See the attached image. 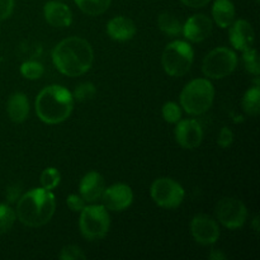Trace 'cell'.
<instances>
[{"label": "cell", "mask_w": 260, "mask_h": 260, "mask_svg": "<svg viewBox=\"0 0 260 260\" xmlns=\"http://www.w3.org/2000/svg\"><path fill=\"white\" fill-rule=\"evenodd\" d=\"M150 194H151L152 201L159 207L173 210V208L179 207L183 203L185 197V190L177 180L162 177L157 178L152 183L151 188H150Z\"/></svg>", "instance_id": "cell-8"}, {"label": "cell", "mask_w": 260, "mask_h": 260, "mask_svg": "<svg viewBox=\"0 0 260 260\" xmlns=\"http://www.w3.org/2000/svg\"><path fill=\"white\" fill-rule=\"evenodd\" d=\"M157 25L162 33L170 37H177L182 33V22L172 13H161L157 17Z\"/></svg>", "instance_id": "cell-21"}, {"label": "cell", "mask_w": 260, "mask_h": 260, "mask_svg": "<svg viewBox=\"0 0 260 260\" xmlns=\"http://www.w3.org/2000/svg\"><path fill=\"white\" fill-rule=\"evenodd\" d=\"M211 0H182V3L190 8H203L210 3Z\"/></svg>", "instance_id": "cell-34"}, {"label": "cell", "mask_w": 260, "mask_h": 260, "mask_svg": "<svg viewBox=\"0 0 260 260\" xmlns=\"http://www.w3.org/2000/svg\"><path fill=\"white\" fill-rule=\"evenodd\" d=\"M15 220H17L15 211L9 205L0 203V235L9 233L14 226Z\"/></svg>", "instance_id": "cell-23"}, {"label": "cell", "mask_w": 260, "mask_h": 260, "mask_svg": "<svg viewBox=\"0 0 260 260\" xmlns=\"http://www.w3.org/2000/svg\"><path fill=\"white\" fill-rule=\"evenodd\" d=\"M66 205L73 212H81L86 206V202L80 194H70L66 198Z\"/></svg>", "instance_id": "cell-30"}, {"label": "cell", "mask_w": 260, "mask_h": 260, "mask_svg": "<svg viewBox=\"0 0 260 260\" xmlns=\"http://www.w3.org/2000/svg\"><path fill=\"white\" fill-rule=\"evenodd\" d=\"M241 106H243L244 112H245L248 116H258L260 112V85L259 81H256V84L251 88H249L245 91L243 96V101H241Z\"/></svg>", "instance_id": "cell-20"}, {"label": "cell", "mask_w": 260, "mask_h": 260, "mask_svg": "<svg viewBox=\"0 0 260 260\" xmlns=\"http://www.w3.org/2000/svg\"><path fill=\"white\" fill-rule=\"evenodd\" d=\"M234 142V132L231 131V128L229 127H222V129L220 131V135H218L217 144L220 145L221 147L226 149V147L231 146Z\"/></svg>", "instance_id": "cell-31"}, {"label": "cell", "mask_w": 260, "mask_h": 260, "mask_svg": "<svg viewBox=\"0 0 260 260\" xmlns=\"http://www.w3.org/2000/svg\"><path fill=\"white\" fill-rule=\"evenodd\" d=\"M175 126V141L187 150H193L200 146L203 141V128L196 119H180Z\"/></svg>", "instance_id": "cell-12"}, {"label": "cell", "mask_w": 260, "mask_h": 260, "mask_svg": "<svg viewBox=\"0 0 260 260\" xmlns=\"http://www.w3.org/2000/svg\"><path fill=\"white\" fill-rule=\"evenodd\" d=\"M94 61L91 45L81 37H68L52 50V62L61 74L70 78L81 76L90 70Z\"/></svg>", "instance_id": "cell-1"}, {"label": "cell", "mask_w": 260, "mask_h": 260, "mask_svg": "<svg viewBox=\"0 0 260 260\" xmlns=\"http://www.w3.org/2000/svg\"><path fill=\"white\" fill-rule=\"evenodd\" d=\"M162 117L168 123H177L182 119V109L175 102H167L161 108Z\"/></svg>", "instance_id": "cell-28"}, {"label": "cell", "mask_w": 260, "mask_h": 260, "mask_svg": "<svg viewBox=\"0 0 260 260\" xmlns=\"http://www.w3.org/2000/svg\"><path fill=\"white\" fill-rule=\"evenodd\" d=\"M20 187L19 185H12L7 189V200L8 202L13 203L20 198Z\"/></svg>", "instance_id": "cell-33"}, {"label": "cell", "mask_w": 260, "mask_h": 260, "mask_svg": "<svg viewBox=\"0 0 260 260\" xmlns=\"http://www.w3.org/2000/svg\"><path fill=\"white\" fill-rule=\"evenodd\" d=\"M238 55L231 48L217 47L207 53L202 62L206 78L218 80L233 74L238 66Z\"/></svg>", "instance_id": "cell-7"}, {"label": "cell", "mask_w": 260, "mask_h": 260, "mask_svg": "<svg viewBox=\"0 0 260 260\" xmlns=\"http://www.w3.org/2000/svg\"><path fill=\"white\" fill-rule=\"evenodd\" d=\"M190 234L201 245H213L220 238V226L211 216L196 215L190 222Z\"/></svg>", "instance_id": "cell-10"}, {"label": "cell", "mask_w": 260, "mask_h": 260, "mask_svg": "<svg viewBox=\"0 0 260 260\" xmlns=\"http://www.w3.org/2000/svg\"><path fill=\"white\" fill-rule=\"evenodd\" d=\"M229 28V41L235 50L243 52L253 47L255 42V33L250 23L244 19L234 20Z\"/></svg>", "instance_id": "cell-14"}, {"label": "cell", "mask_w": 260, "mask_h": 260, "mask_svg": "<svg viewBox=\"0 0 260 260\" xmlns=\"http://www.w3.org/2000/svg\"><path fill=\"white\" fill-rule=\"evenodd\" d=\"M213 23L206 14H194L183 24L182 33L189 42L200 43L207 40L212 33Z\"/></svg>", "instance_id": "cell-13"}, {"label": "cell", "mask_w": 260, "mask_h": 260, "mask_svg": "<svg viewBox=\"0 0 260 260\" xmlns=\"http://www.w3.org/2000/svg\"><path fill=\"white\" fill-rule=\"evenodd\" d=\"M14 10V0H0V22L8 19Z\"/></svg>", "instance_id": "cell-32"}, {"label": "cell", "mask_w": 260, "mask_h": 260, "mask_svg": "<svg viewBox=\"0 0 260 260\" xmlns=\"http://www.w3.org/2000/svg\"><path fill=\"white\" fill-rule=\"evenodd\" d=\"M73 93L62 85H48L36 98V113L47 124H58L70 117L74 109Z\"/></svg>", "instance_id": "cell-3"}, {"label": "cell", "mask_w": 260, "mask_h": 260, "mask_svg": "<svg viewBox=\"0 0 260 260\" xmlns=\"http://www.w3.org/2000/svg\"><path fill=\"white\" fill-rule=\"evenodd\" d=\"M56 211V198L52 190L35 188L20 196L17 203L18 220L28 228H41L51 221Z\"/></svg>", "instance_id": "cell-2"}, {"label": "cell", "mask_w": 260, "mask_h": 260, "mask_svg": "<svg viewBox=\"0 0 260 260\" xmlns=\"http://www.w3.org/2000/svg\"><path fill=\"white\" fill-rule=\"evenodd\" d=\"M101 200L103 201V206L108 211L122 212L134 202V192L129 185L124 183H116L109 185L108 188H104Z\"/></svg>", "instance_id": "cell-11"}, {"label": "cell", "mask_w": 260, "mask_h": 260, "mask_svg": "<svg viewBox=\"0 0 260 260\" xmlns=\"http://www.w3.org/2000/svg\"><path fill=\"white\" fill-rule=\"evenodd\" d=\"M258 216H255V217H254V228H255V231L256 233H258L259 231V226H258Z\"/></svg>", "instance_id": "cell-36"}, {"label": "cell", "mask_w": 260, "mask_h": 260, "mask_svg": "<svg viewBox=\"0 0 260 260\" xmlns=\"http://www.w3.org/2000/svg\"><path fill=\"white\" fill-rule=\"evenodd\" d=\"M216 217L222 226L230 230L243 228L248 218V210L243 201L225 197L216 205Z\"/></svg>", "instance_id": "cell-9"}, {"label": "cell", "mask_w": 260, "mask_h": 260, "mask_svg": "<svg viewBox=\"0 0 260 260\" xmlns=\"http://www.w3.org/2000/svg\"><path fill=\"white\" fill-rule=\"evenodd\" d=\"M41 187L45 189L53 190L55 188L58 187L61 182V174L56 168H47L42 172L40 178Z\"/></svg>", "instance_id": "cell-25"}, {"label": "cell", "mask_w": 260, "mask_h": 260, "mask_svg": "<svg viewBox=\"0 0 260 260\" xmlns=\"http://www.w3.org/2000/svg\"><path fill=\"white\" fill-rule=\"evenodd\" d=\"M180 108L190 116H201L212 107L215 88L210 79L198 78L189 81L180 93Z\"/></svg>", "instance_id": "cell-4"}, {"label": "cell", "mask_w": 260, "mask_h": 260, "mask_svg": "<svg viewBox=\"0 0 260 260\" xmlns=\"http://www.w3.org/2000/svg\"><path fill=\"white\" fill-rule=\"evenodd\" d=\"M243 62L245 66V70L249 74L254 76H259L260 74V65H259V57L258 52L255 48H249V50L243 51Z\"/></svg>", "instance_id": "cell-26"}, {"label": "cell", "mask_w": 260, "mask_h": 260, "mask_svg": "<svg viewBox=\"0 0 260 260\" xmlns=\"http://www.w3.org/2000/svg\"><path fill=\"white\" fill-rule=\"evenodd\" d=\"M79 9L88 15L103 14L111 5L112 0H74Z\"/></svg>", "instance_id": "cell-22"}, {"label": "cell", "mask_w": 260, "mask_h": 260, "mask_svg": "<svg viewBox=\"0 0 260 260\" xmlns=\"http://www.w3.org/2000/svg\"><path fill=\"white\" fill-rule=\"evenodd\" d=\"M194 61V51L185 41H173L168 43L161 56V63L165 73L173 78L185 75Z\"/></svg>", "instance_id": "cell-5"}, {"label": "cell", "mask_w": 260, "mask_h": 260, "mask_svg": "<svg viewBox=\"0 0 260 260\" xmlns=\"http://www.w3.org/2000/svg\"><path fill=\"white\" fill-rule=\"evenodd\" d=\"M136 25L129 18L118 15L107 23V33L113 41L126 42L132 40L136 35Z\"/></svg>", "instance_id": "cell-17"}, {"label": "cell", "mask_w": 260, "mask_h": 260, "mask_svg": "<svg viewBox=\"0 0 260 260\" xmlns=\"http://www.w3.org/2000/svg\"><path fill=\"white\" fill-rule=\"evenodd\" d=\"M210 259L212 260H225L226 255L221 250H212L210 254Z\"/></svg>", "instance_id": "cell-35"}, {"label": "cell", "mask_w": 260, "mask_h": 260, "mask_svg": "<svg viewBox=\"0 0 260 260\" xmlns=\"http://www.w3.org/2000/svg\"><path fill=\"white\" fill-rule=\"evenodd\" d=\"M43 17L46 22L56 28H65L73 23L71 9L58 0L47 2L43 7Z\"/></svg>", "instance_id": "cell-16"}, {"label": "cell", "mask_w": 260, "mask_h": 260, "mask_svg": "<svg viewBox=\"0 0 260 260\" xmlns=\"http://www.w3.org/2000/svg\"><path fill=\"white\" fill-rule=\"evenodd\" d=\"M236 17L235 5L231 0H215L212 5L213 22L220 28H229Z\"/></svg>", "instance_id": "cell-19"}, {"label": "cell", "mask_w": 260, "mask_h": 260, "mask_svg": "<svg viewBox=\"0 0 260 260\" xmlns=\"http://www.w3.org/2000/svg\"><path fill=\"white\" fill-rule=\"evenodd\" d=\"M96 94V88L93 83H81L75 88L73 93L74 101L78 102H88L94 98Z\"/></svg>", "instance_id": "cell-27"}, {"label": "cell", "mask_w": 260, "mask_h": 260, "mask_svg": "<svg viewBox=\"0 0 260 260\" xmlns=\"http://www.w3.org/2000/svg\"><path fill=\"white\" fill-rule=\"evenodd\" d=\"M106 188V182L101 173L88 172L79 183V193L86 203H94L101 200L103 190Z\"/></svg>", "instance_id": "cell-15"}, {"label": "cell", "mask_w": 260, "mask_h": 260, "mask_svg": "<svg viewBox=\"0 0 260 260\" xmlns=\"http://www.w3.org/2000/svg\"><path fill=\"white\" fill-rule=\"evenodd\" d=\"M86 255L79 246L76 245H66L61 249L58 254V259L61 260H84Z\"/></svg>", "instance_id": "cell-29"}, {"label": "cell", "mask_w": 260, "mask_h": 260, "mask_svg": "<svg viewBox=\"0 0 260 260\" xmlns=\"http://www.w3.org/2000/svg\"><path fill=\"white\" fill-rule=\"evenodd\" d=\"M20 74H22L23 78L28 79V80H37L45 73V68L41 62L38 61H24V62L20 65Z\"/></svg>", "instance_id": "cell-24"}, {"label": "cell", "mask_w": 260, "mask_h": 260, "mask_svg": "<svg viewBox=\"0 0 260 260\" xmlns=\"http://www.w3.org/2000/svg\"><path fill=\"white\" fill-rule=\"evenodd\" d=\"M80 233L86 240L96 241L103 239L111 228L108 210L103 205L85 206L79 218Z\"/></svg>", "instance_id": "cell-6"}, {"label": "cell", "mask_w": 260, "mask_h": 260, "mask_svg": "<svg viewBox=\"0 0 260 260\" xmlns=\"http://www.w3.org/2000/svg\"><path fill=\"white\" fill-rule=\"evenodd\" d=\"M7 112L10 121L14 123H22L29 114V101L23 93H14L9 96L7 103Z\"/></svg>", "instance_id": "cell-18"}]
</instances>
